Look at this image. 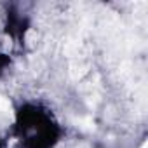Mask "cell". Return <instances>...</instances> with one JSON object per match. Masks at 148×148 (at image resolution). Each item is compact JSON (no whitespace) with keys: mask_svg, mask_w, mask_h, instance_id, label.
<instances>
[{"mask_svg":"<svg viewBox=\"0 0 148 148\" xmlns=\"http://www.w3.org/2000/svg\"><path fill=\"white\" fill-rule=\"evenodd\" d=\"M0 115H5L7 119H12V106H11V101L0 94Z\"/></svg>","mask_w":148,"mask_h":148,"instance_id":"6da1fadb","label":"cell"},{"mask_svg":"<svg viewBox=\"0 0 148 148\" xmlns=\"http://www.w3.org/2000/svg\"><path fill=\"white\" fill-rule=\"evenodd\" d=\"M77 127L86 129V131H94V122L91 119H80V120H77Z\"/></svg>","mask_w":148,"mask_h":148,"instance_id":"7a4b0ae2","label":"cell"},{"mask_svg":"<svg viewBox=\"0 0 148 148\" xmlns=\"http://www.w3.org/2000/svg\"><path fill=\"white\" fill-rule=\"evenodd\" d=\"M141 148H148V141H143V145H141Z\"/></svg>","mask_w":148,"mask_h":148,"instance_id":"3957f363","label":"cell"}]
</instances>
